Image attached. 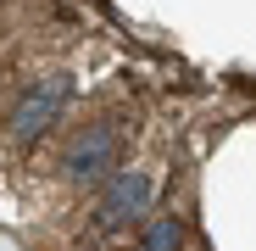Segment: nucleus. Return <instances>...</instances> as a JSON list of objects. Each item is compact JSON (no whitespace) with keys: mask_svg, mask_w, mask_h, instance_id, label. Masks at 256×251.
I'll return each mask as SVG.
<instances>
[{"mask_svg":"<svg viewBox=\"0 0 256 251\" xmlns=\"http://www.w3.org/2000/svg\"><path fill=\"white\" fill-rule=\"evenodd\" d=\"M122 167V129L117 117H95L62 145V179L72 190H100L112 173Z\"/></svg>","mask_w":256,"mask_h":251,"instance_id":"1","label":"nucleus"},{"mask_svg":"<svg viewBox=\"0 0 256 251\" xmlns=\"http://www.w3.org/2000/svg\"><path fill=\"white\" fill-rule=\"evenodd\" d=\"M67 95H72V78H67V73H45L39 84H28L22 101L12 106L6 140H12V145H34V140H45V134L56 129V117H62Z\"/></svg>","mask_w":256,"mask_h":251,"instance_id":"2","label":"nucleus"},{"mask_svg":"<svg viewBox=\"0 0 256 251\" xmlns=\"http://www.w3.org/2000/svg\"><path fill=\"white\" fill-rule=\"evenodd\" d=\"M150 173H140V167H117V173L95 190V223L112 234V229H128V223H140L150 212Z\"/></svg>","mask_w":256,"mask_h":251,"instance_id":"3","label":"nucleus"},{"mask_svg":"<svg viewBox=\"0 0 256 251\" xmlns=\"http://www.w3.org/2000/svg\"><path fill=\"white\" fill-rule=\"evenodd\" d=\"M140 251H184V223H178L173 212H162V218H156V223L145 229Z\"/></svg>","mask_w":256,"mask_h":251,"instance_id":"4","label":"nucleus"}]
</instances>
